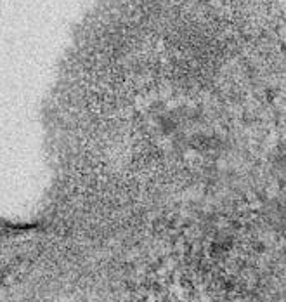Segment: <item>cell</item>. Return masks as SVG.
Instances as JSON below:
<instances>
[{
	"instance_id": "obj_1",
	"label": "cell",
	"mask_w": 286,
	"mask_h": 302,
	"mask_svg": "<svg viewBox=\"0 0 286 302\" xmlns=\"http://www.w3.org/2000/svg\"><path fill=\"white\" fill-rule=\"evenodd\" d=\"M218 73L229 106L218 238L262 299L286 301V26L248 30L218 54Z\"/></svg>"
}]
</instances>
